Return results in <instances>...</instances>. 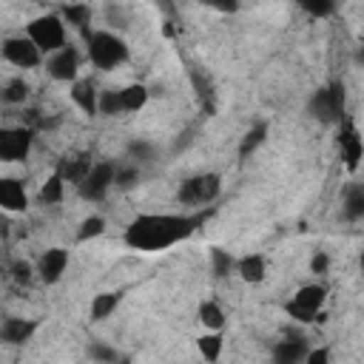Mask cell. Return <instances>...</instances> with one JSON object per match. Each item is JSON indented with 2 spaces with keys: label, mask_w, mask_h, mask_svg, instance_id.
<instances>
[{
  "label": "cell",
  "mask_w": 364,
  "mask_h": 364,
  "mask_svg": "<svg viewBox=\"0 0 364 364\" xmlns=\"http://www.w3.org/2000/svg\"><path fill=\"white\" fill-rule=\"evenodd\" d=\"M233 276H236L242 284H247V287L264 284L267 276H270V262H267L264 253H256V250L242 253V256H236V270H233Z\"/></svg>",
  "instance_id": "obj_15"
},
{
  "label": "cell",
  "mask_w": 364,
  "mask_h": 364,
  "mask_svg": "<svg viewBox=\"0 0 364 364\" xmlns=\"http://www.w3.org/2000/svg\"><path fill=\"white\" fill-rule=\"evenodd\" d=\"M353 60H355V65H364V46H358V48L353 51Z\"/></svg>",
  "instance_id": "obj_38"
},
{
  "label": "cell",
  "mask_w": 364,
  "mask_h": 364,
  "mask_svg": "<svg viewBox=\"0 0 364 364\" xmlns=\"http://www.w3.org/2000/svg\"><path fill=\"white\" fill-rule=\"evenodd\" d=\"M82 63H85V51H80L74 43H68L60 51L48 54L43 68H46L48 80H54L60 85H71L82 77Z\"/></svg>",
  "instance_id": "obj_9"
},
{
  "label": "cell",
  "mask_w": 364,
  "mask_h": 364,
  "mask_svg": "<svg viewBox=\"0 0 364 364\" xmlns=\"http://www.w3.org/2000/svg\"><path fill=\"white\" fill-rule=\"evenodd\" d=\"M213 208L202 210H142L122 228V245L136 253H165L188 242L210 216Z\"/></svg>",
  "instance_id": "obj_1"
},
{
  "label": "cell",
  "mask_w": 364,
  "mask_h": 364,
  "mask_svg": "<svg viewBox=\"0 0 364 364\" xmlns=\"http://www.w3.org/2000/svg\"><path fill=\"white\" fill-rule=\"evenodd\" d=\"M358 270L364 273V245H361V250H358Z\"/></svg>",
  "instance_id": "obj_39"
},
{
  "label": "cell",
  "mask_w": 364,
  "mask_h": 364,
  "mask_svg": "<svg viewBox=\"0 0 364 364\" xmlns=\"http://www.w3.org/2000/svg\"><path fill=\"white\" fill-rule=\"evenodd\" d=\"M0 100H3V105H9V108H23V105L31 100V82H28L23 74L6 77V80H3V88H0Z\"/></svg>",
  "instance_id": "obj_23"
},
{
  "label": "cell",
  "mask_w": 364,
  "mask_h": 364,
  "mask_svg": "<svg viewBox=\"0 0 364 364\" xmlns=\"http://www.w3.org/2000/svg\"><path fill=\"white\" fill-rule=\"evenodd\" d=\"M0 57H3V63H9L11 68H20V71H37L46 65V54L26 31L6 34L0 43Z\"/></svg>",
  "instance_id": "obj_7"
},
{
  "label": "cell",
  "mask_w": 364,
  "mask_h": 364,
  "mask_svg": "<svg viewBox=\"0 0 364 364\" xmlns=\"http://www.w3.org/2000/svg\"><path fill=\"white\" fill-rule=\"evenodd\" d=\"M154 154H156V148H154V142H148V139H131L128 148H125V156L134 159V162H139V165L154 162Z\"/></svg>",
  "instance_id": "obj_34"
},
{
  "label": "cell",
  "mask_w": 364,
  "mask_h": 364,
  "mask_svg": "<svg viewBox=\"0 0 364 364\" xmlns=\"http://www.w3.org/2000/svg\"><path fill=\"white\" fill-rule=\"evenodd\" d=\"M119 97H122V111L125 114H139L151 102V85L142 82V80L125 82V85H119Z\"/></svg>",
  "instance_id": "obj_22"
},
{
  "label": "cell",
  "mask_w": 364,
  "mask_h": 364,
  "mask_svg": "<svg viewBox=\"0 0 364 364\" xmlns=\"http://www.w3.org/2000/svg\"><path fill=\"white\" fill-rule=\"evenodd\" d=\"M296 6L310 20H330L338 11V0H296Z\"/></svg>",
  "instance_id": "obj_30"
},
{
  "label": "cell",
  "mask_w": 364,
  "mask_h": 364,
  "mask_svg": "<svg viewBox=\"0 0 364 364\" xmlns=\"http://www.w3.org/2000/svg\"><path fill=\"white\" fill-rule=\"evenodd\" d=\"M307 350H310V341L301 333H284L279 341H273L270 358L276 364H304Z\"/></svg>",
  "instance_id": "obj_16"
},
{
  "label": "cell",
  "mask_w": 364,
  "mask_h": 364,
  "mask_svg": "<svg viewBox=\"0 0 364 364\" xmlns=\"http://www.w3.org/2000/svg\"><path fill=\"white\" fill-rule=\"evenodd\" d=\"M85 355H88L91 361H97V364H114V361H122L119 350L111 347V344H105V341H88Z\"/></svg>",
  "instance_id": "obj_33"
},
{
  "label": "cell",
  "mask_w": 364,
  "mask_h": 364,
  "mask_svg": "<svg viewBox=\"0 0 364 364\" xmlns=\"http://www.w3.org/2000/svg\"><path fill=\"white\" fill-rule=\"evenodd\" d=\"M267 134H270V125L264 122V119H259V122H253L245 134H242V139H239V159H247V156H253L264 142H267Z\"/></svg>",
  "instance_id": "obj_27"
},
{
  "label": "cell",
  "mask_w": 364,
  "mask_h": 364,
  "mask_svg": "<svg viewBox=\"0 0 364 364\" xmlns=\"http://www.w3.org/2000/svg\"><path fill=\"white\" fill-rule=\"evenodd\" d=\"M31 208V193L20 176L0 179V210L9 216H23Z\"/></svg>",
  "instance_id": "obj_14"
},
{
  "label": "cell",
  "mask_w": 364,
  "mask_h": 364,
  "mask_svg": "<svg viewBox=\"0 0 364 364\" xmlns=\"http://www.w3.org/2000/svg\"><path fill=\"white\" fill-rule=\"evenodd\" d=\"M196 321H199L202 330H225L228 327V313H225L219 299L205 296L196 304Z\"/></svg>",
  "instance_id": "obj_20"
},
{
  "label": "cell",
  "mask_w": 364,
  "mask_h": 364,
  "mask_svg": "<svg viewBox=\"0 0 364 364\" xmlns=\"http://www.w3.org/2000/svg\"><path fill=\"white\" fill-rule=\"evenodd\" d=\"M193 344H196L199 358L216 364V361L222 358V353H225V330H202V333L193 338Z\"/></svg>",
  "instance_id": "obj_24"
},
{
  "label": "cell",
  "mask_w": 364,
  "mask_h": 364,
  "mask_svg": "<svg viewBox=\"0 0 364 364\" xmlns=\"http://www.w3.org/2000/svg\"><path fill=\"white\" fill-rule=\"evenodd\" d=\"M37 282H43L46 287H54L65 279L68 273V264H71V250L63 247V245H54V247H46L37 259Z\"/></svg>",
  "instance_id": "obj_12"
},
{
  "label": "cell",
  "mask_w": 364,
  "mask_h": 364,
  "mask_svg": "<svg viewBox=\"0 0 364 364\" xmlns=\"http://www.w3.org/2000/svg\"><path fill=\"white\" fill-rule=\"evenodd\" d=\"M82 51L85 63L102 74L117 71L131 60L128 40L114 28H91L88 34H82Z\"/></svg>",
  "instance_id": "obj_3"
},
{
  "label": "cell",
  "mask_w": 364,
  "mask_h": 364,
  "mask_svg": "<svg viewBox=\"0 0 364 364\" xmlns=\"http://www.w3.org/2000/svg\"><path fill=\"white\" fill-rule=\"evenodd\" d=\"M43 321L31 318V316H6L0 321V341L6 347H26L37 333H40Z\"/></svg>",
  "instance_id": "obj_13"
},
{
  "label": "cell",
  "mask_w": 364,
  "mask_h": 364,
  "mask_svg": "<svg viewBox=\"0 0 364 364\" xmlns=\"http://www.w3.org/2000/svg\"><path fill=\"white\" fill-rule=\"evenodd\" d=\"M68 100H71V105H74L80 114H85V117H100V88H97L91 80L80 77L77 82H71V85H68Z\"/></svg>",
  "instance_id": "obj_17"
},
{
  "label": "cell",
  "mask_w": 364,
  "mask_h": 364,
  "mask_svg": "<svg viewBox=\"0 0 364 364\" xmlns=\"http://www.w3.org/2000/svg\"><path fill=\"white\" fill-rule=\"evenodd\" d=\"M199 6H205L216 14H236L242 9V0H199Z\"/></svg>",
  "instance_id": "obj_36"
},
{
  "label": "cell",
  "mask_w": 364,
  "mask_h": 364,
  "mask_svg": "<svg viewBox=\"0 0 364 364\" xmlns=\"http://www.w3.org/2000/svg\"><path fill=\"white\" fill-rule=\"evenodd\" d=\"M208 259H210V273L216 276V279H228V276H233V270H236V256L230 253V250H225V247H210L208 250Z\"/></svg>",
  "instance_id": "obj_29"
},
{
  "label": "cell",
  "mask_w": 364,
  "mask_h": 364,
  "mask_svg": "<svg viewBox=\"0 0 364 364\" xmlns=\"http://www.w3.org/2000/svg\"><path fill=\"white\" fill-rule=\"evenodd\" d=\"M330 358H333L330 344H310L304 364H330Z\"/></svg>",
  "instance_id": "obj_37"
},
{
  "label": "cell",
  "mask_w": 364,
  "mask_h": 364,
  "mask_svg": "<svg viewBox=\"0 0 364 364\" xmlns=\"http://www.w3.org/2000/svg\"><path fill=\"white\" fill-rule=\"evenodd\" d=\"M139 182H142V165L139 162H134V159H122V162H117V173H114V191H119V193H128V191H134V188H139Z\"/></svg>",
  "instance_id": "obj_26"
},
{
  "label": "cell",
  "mask_w": 364,
  "mask_h": 364,
  "mask_svg": "<svg viewBox=\"0 0 364 364\" xmlns=\"http://www.w3.org/2000/svg\"><path fill=\"white\" fill-rule=\"evenodd\" d=\"M330 267H333V256H330V250H313L310 253V259H307V273L310 276H316V279H324L327 273H330Z\"/></svg>",
  "instance_id": "obj_35"
},
{
  "label": "cell",
  "mask_w": 364,
  "mask_h": 364,
  "mask_svg": "<svg viewBox=\"0 0 364 364\" xmlns=\"http://www.w3.org/2000/svg\"><path fill=\"white\" fill-rule=\"evenodd\" d=\"M122 97H119V88H100V117L105 119H114V117H122Z\"/></svg>",
  "instance_id": "obj_32"
},
{
  "label": "cell",
  "mask_w": 364,
  "mask_h": 364,
  "mask_svg": "<svg viewBox=\"0 0 364 364\" xmlns=\"http://www.w3.org/2000/svg\"><path fill=\"white\" fill-rule=\"evenodd\" d=\"M34 136H37V128H31L26 122L3 125L0 128V162H6V165L28 162V156L34 151Z\"/></svg>",
  "instance_id": "obj_8"
},
{
  "label": "cell",
  "mask_w": 364,
  "mask_h": 364,
  "mask_svg": "<svg viewBox=\"0 0 364 364\" xmlns=\"http://www.w3.org/2000/svg\"><path fill=\"white\" fill-rule=\"evenodd\" d=\"M105 230H108V219L102 213H88V216L80 219V225L74 230V242L77 245H88V242L105 236Z\"/></svg>",
  "instance_id": "obj_28"
},
{
  "label": "cell",
  "mask_w": 364,
  "mask_h": 364,
  "mask_svg": "<svg viewBox=\"0 0 364 364\" xmlns=\"http://www.w3.org/2000/svg\"><path fill=\"white\" fill-rule=\"evenodd\" d=\"M222 196V173L219 171H199L185 176L176 185V202L188 210H202V208H213V202H219Z\"/></svg>",
  "instance_id": "obj_5"
},
{
  "label": "cell",
  "mask_w": 364,
  "mask_h": 364,
  "mask_svg": "<svg viewBox=\"0 0 364 364\" xmlns=\"http://www.w3.org/2000/svg\"><path fill=\"white\" fill-rule=\"evenodd\" d=\"M23 31L40 46V51L48 57L54 51H60L63 46H68V23L60 11H40L31 20H26Z\"/></svg>",
  "instance_id": "obj_6"
},
{
  "label": "cell",
  "mask_w": 364,
  "mask_h": 364,
  "mask_svg": "<svg viewBox=\"0 0 364 364\" xmlns=\"http://www.w3.org/2000/svg\"><path fill=\"white\" fill-rule=\"evenodd\" d=\"M307 117L318 125H330L336 128L344 117H347V88L341 80H330L324 85H318L310 97H307V105H304Z\"/></svg>",
  "instance_id": "obj_4"
},
{
  "label": "cell",
  "mask_w": 364,
  "mask_h": 364,
  "mask_svg": "<svg viewBox=\"0 0 364 364\" xmlns=\"http://www.w3.org/2000/svg\"><path fill=\"white\" fill-rule=\"evenodd\" d=\"M341 219L350 225L364 222V182H350L341 191Z\"/></svg>",
  "instance_id": "obj_21"
},
{
  "label": "cell",
  "mask_w": 364,
  "mask_h": 364,
  "mask_svg": "<svg viewBox=\"0 0 364 364\" xmlns=\"http://www.w3.org/2000/svg\"><path fill=\"white\" fill-rule=\"evenodd\" d=\"M9 279L17 284V287H28L31 282H37V264L28 262V259H14L9 264Z\"/></svg>",
  "instance_id": "obj_31"
},
{
  "label": "cell",
  "mask_w": 364,
  "mask_h": 364,
  "mask_svg": "<svg viewBox=\"0 0 364 364\" xmlns=\"http://www.w3.org/2000/svg\"><path fill=\"white\" fill-rule=\"evenodd\" d=\"M125 301V287H114V290H100L97 296H91V304H88V321L91 324H102L108 321L119 304Z\"/></svg>",
  "instance_id": "obj_18"
},
{
  "label": "cell",
  "mask_w": 364,
  "mask_h": 364,
  "mask_svg": "<svg viewBox=\"0 0 364 364\" xmlns=\"http://www.w3.org/2000/svg\"><path fill=\"white\" fill-rule=\"evenodd\" d=\"M336 148H338L344 168L350 173H355L361 168V159H364V136H361V131L350 114L336 125Z\"/></svg>",
  "instance_id": "obj_11"
},
{
  "label": "cell",
  "mask_w": 364,
  "mask_h": 364,
  "mask_svg": "<svg viewBox=\"0 0 364 364\" xmlns=\"http://www.w3.org/2000/svg\"><path fill=\"white\" fill-rule=\"evenodd\" d=\"M60 14L65 17L68 28H74V31H80V34H88V31H91V17H94V11H91L88 3L71 0V3H65V6L60 9Z\"/></svg>",
  "instance_id": "obj_25"
},
{
  "label": "cell",
  "mask_w": 364,
  "mask_h": 364,
  "mask_svg": "<svg viewBox=\"0 0 364 364\" xmlns=\"http://www.w3.org/2000/svg\"><path fill=\"white\" fill-rule=\"evenodd\" d=\"M65 191H68V179L63 176L60 168H54V171L40 182L34 199H37V205H43V208H57V205L65 202Z\"/></svg>",
  "instance_id": "obj_19"
},
{
  "label": "cell",
  "mask_w": 364,
  "mask_h": 364,
  "mask_svg": "<svg viewBox=\"0 0 364 364\" xmlns=\"http://www.w3.org/2000/svg\"><path fill=\"white\" fill-rule=\"evenodd\" d=\"M327 301H330V287L321 279H310L304 284H299L284 301L282 310L284 316L296 324V327H310V324H321L327 321Z\"/></svg>",
  "instance_id": "obj_2"
},
{
  "label": "cell",
  "mask_w": 364,
  "mask_h": 364,
  "mask_svg": "<svg viewBox=\"0 0 364 364\" xmlns=\"http://www.w3.org/2000/svg\"><path fill=\"white\" fill-rule=\"evenodd\" d=\"M114 173H117V162L114 159H97L88 168V173L82 176V182L77 185V193L91 205L105 202L108 193L114 191Z\"/></svg>",
  "instance_id": "obj_10"
}]
</instances>
